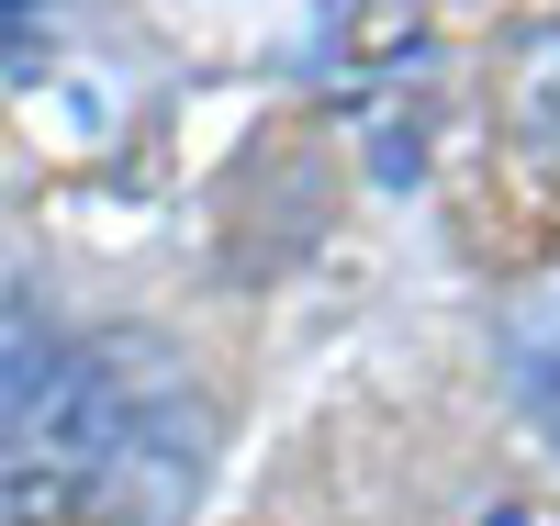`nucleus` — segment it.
I'll list each match as a JSON object with an SVG mask.
<instances>
[{
    "label": "nucleus",
    "instance_id": "1",
    "mask_svg": "<svg viewBox=\"0 0 560 526\" xmlns=\"http://www.w3.org/2000/svg\"><path fill=\"white\" fill-rule=\"evenodd\" d=\"M213 470V404L158 337H12L0 504L12 526H179Z\"/></svg>",
    "mask_w": 560,
    "mask_h": 526
}]
</instances>
